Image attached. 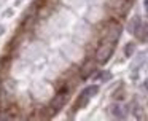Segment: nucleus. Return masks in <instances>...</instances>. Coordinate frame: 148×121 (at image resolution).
I'll return each instance as SVG.
<instances>
[{
    "label": "nucleus",
    "instance_id": "6",
    "mask_svg": "<svg viewBox=\"0 0 148 121\" xmlns=\"http://www.w3.org/2000/svg\"><path fill=\"white\" fill-rule=\"evenodd\" d=\"M138 27H140V18H134V21H132V24H129V30H131L132 34H135Z\"/></svg>",
    "mask_w": 148,
    "mask_h": 121
},
{
    "label": "nucleus",
    "instance_id": "5",
    "mask_svg": "<svg viewBox=\"0 0 148 121\" xmlns=\"http://www.w3.org/2000/svg\"><path fill=\"white\" fill-rule=\"evenodd\" d=\"M135 35H137L142 41H147L148 40V22H147V24H140V27L137 29Z\"/></svg>",
    "mask_w": 148,
    "mask_h": 121
},
{
    "label": "nucleus",
    "instance_id": "10",
    "mask_svg": "<svg viewBox=\"0 0 148 121\" xmlns=\"http://www.w3.org/2000/svg\"><path fill=\"white\" fill-rule=\"evenodd\" d=\"M145 83H147V88H148V80H147V81H145Z\"/></svg>",
    "mask_w": 148,
    "mask_h": 121
},
{
    "label": "nucleus",
    "instance_id": "7",
    "mask_svg": "<svg viewBox=\"0 0 148 121\" xmlns=\"http://www.w3.org/2000/svg\"><path fill=\"white\" fill-rule=\"evenodd\" d=\"M134 50H135V45L134 43H127V45H126V48H124V54L127 57H131L132 53H134Z\"/></svg>",
    "mask_w": 148,
    "mask_h": 121
},
{
    "label": "nucleus",
    "instance_id": "4",
    "mask_svg": "<svg viewBox=\"0 0 148 121\" xmlns=\"http://www.w3.org/2000/svg\"><path fill=\"white\" fill-rule=\"evenodd\" d=\"M110 111H112V115L116 116V118H124L126 113H127V110L119 104H113L112 107H110Z\"/></svg>",
    "mask_w": 148,
    "mask_h": 121
},
{
    "label": "nucleus",
    "instance_id": "2",
    "mask_svg": "<svg viewBox=\"0 0 148 121\" xmlns=\"http://www.w3.org/2000/svg\"><path fill=\"white\" fill-rule=\"evenodd\" d=\"M99 92V86L97 85H91V86H88V88H84L83 91L80 92V96H78V99H77V104H75V107H73V110H78V108H81V107H84V105L89 102V99L91 97H94V96Z\"/></svg>",
    "mask_w": 148,
    "mask_h": 121
},
{
    "label": "nucleus",
    "instance_id": "1",
    "mask_svg": "<svg viewBox=\"0 0 148 121\" xmlns=\"http://www.w3.org/2000/svg\"><path fill=\"white\" fill-rule=\"evenodd\" d=\"M113 51H115V43H113V41H107L105 40L99 48H97V51H96V62L102 64V65H103V64H107L110 60V57H112Z\"/></svg>",
    "mask_w": 148,
    "mask_h": 121
},
{
    "label": "nucleus",
    "instance_id": "8",
    "mask_svg": "<svg viewBox=\"0 0 148 121\" xmlns=\"http://www.w3.org/2000/svg\"><path fill=\"white\" fill-rule=\"evenodd\" d=\"M3 32H5V27H3V25H0V35L3 34Z\"/></svg>",
    "mask_w": 148,
    "mask_h": 121
},
{
    "label": "nucleus",
    "instance_id": "9",
    "mask_svg": "<svg viewBox=\"0 0 148 121\" xmlns=\"http://www.w3.org/2000/svg\"><path fill=\"white\" fill-rule=\"evenodd\" d=\"M145 5H147V11H148V0H145Z\"/></svg>",
    "mask_w": 148,
    "mask_h": 121
},
{
    "label": "nucleus",
    "instance_id": "3",
    "mask_svg": "<svg viewBox=\"0 0 148 121\" xmlns=\"http://www.w3.org/2000/svg\"><path fill=\"white\" fill-rule=\"evenodd\" d=\"M67 100H69V92H67V89H62V91H59L58 94L53 97V100H51L49 105H51V108L54 111H58L67 104Z\"/></svg>",
    "mask_w": 148,
    "mask_h": 121
}]
</instances>
